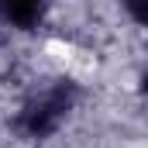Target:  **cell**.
<instances>
[{"instance_id": "1", "label": "cell", "mask_w": 148, "mask_h": 148, "mask_svg": "<svg viewBox=\"0 0 148 148\" xmlns=\"http://www.w3.org/2000/svg\"><path fill=\"white\" fill-rule=\"evenodd\" d=\"M73 86L69 83H55V86H48L45 93H38L35 100H28L21 114H17V121H14V127H17V134L21 138H52L59 127H62V121H66V114L73 110Z\"/></svg>"}, {"instance_id": "2", "label": "cell", "mask_w": 148, "mask_h": 148, "mask_svg": "<svg viewBox=\"0 0 148 148\" xmlns=\"http://www.w3.org/2000/svg\"><path fill=\"white\" fill-rule=\"evenodd\" d=\"M45 17V7L41 3H28V0H10V3H0V21L7 28H38Z\"/></svg>"}]
</instances>
